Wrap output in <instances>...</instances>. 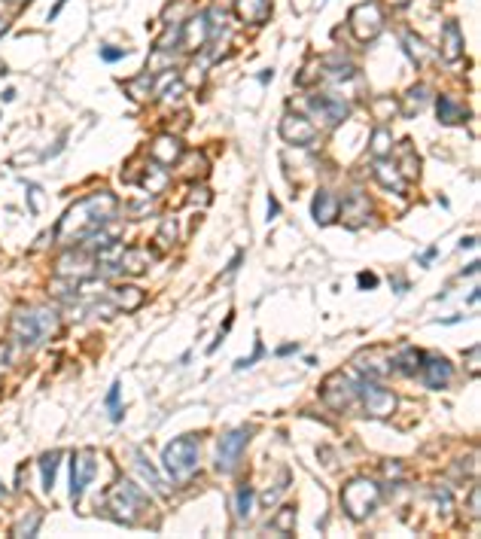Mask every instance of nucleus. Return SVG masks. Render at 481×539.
I'll return each mask as SVG.
<instances>
[{"mask_svg":"<svg viewBox=\"0 0 481 539\" xmlns=\"http://www.w3.org/2000/svg\"><path fill=\"white\" fill-rule=\"evenodd\" d=\"M180 46L186 52H195L198 46H201L204 40H208V15H198V19H192L189 25H180Z\"/></svg>","mask_w":481,"mask_h":539,"instance_id":"16","label":"nucleus"},{"mask_svg":"<svg viewBox=\"0 0 481 539\" xmlns=\"http://www.w3.org/2000/svg\"><path fill=\"white\" fill-rule=\"evenodd\" d=\"M390 146H393V137H390V132H387L384 125L372 132V156H375V159H384L387 152H390Z\"/></svg>","mask_w":481,"mask_h":539,"instance_id":"30","label":"nucleus"},{"mask_svg":"<svg viewBox=\"0 0 481 539\" xmlns=\"http://www.w3.org/2000/svg\"><path fill=\"white\" fill-rule=\"evenodd\" d=\"M293 351H296V344H284L278 353H280V357H287V353H293Z\"/></svg>","mask_w":481,"mask_h":539,"instance_id":"45","label":"nucleus"},{"mask_svg":"<svg viewBox=\"0 0 481 539\" xmlns=\"http://www.w3.org/2000/svg\"><path fill=\"white\" fill-rule=\"evenodd\" d=\"M280 134H284V141L296 143V146H308V143H314L317 128L305 116H299V113H287L284 122H280Z\"/></svg>","mask_w":481,"mask_h":539,"instance_id":"12","label":"nucleus"},{"mask_svg":"<svg viewBox=\"0 0 481 539\" xmlns=\"http://www.w3.org/2000/svg\"><path fill=\"white\" fill-rule=\"evenodd\" d=\"M167 171H165V165H158V161H152V165L147 168V174H143V189H149V195H158L165 186H167Z\"/></svg>","mask_w":481,"mask_h":539,"instance_id":"25","label":"nucleus"},{"mask_svg":"<svg viewBox=\"0 0 481 539\" xmlns=\"http://www.w3.org/2000/svg\"><path fill=\"white\" fill-rule=\"evenodd\" d=\"M311 110L323 119V125H338L341 119L347 116V104L345 101H335V98H326V95H317L311 98Z\"/></svg>","mask_w":481,"mask_h":539,"instance_id":"14","label":"nucleus"},{"mask_svg":"<svg viewBox=\"0 0 481 539\" xmlns=\"http://www.w3.org/2000/svg\"><path fill=\"white\" fill-rule=\"evenodd\" d=\"M101 55H104L107 61H119L122 55H125V52H122V49H113V46H104V49H101Z\"/></svg>","mask_w":481,"mask_h":539,"instance_id":"40","label":"nucleus"},{"mask_svg":"<svg viewBox=\"0 0 481 539\" xmlns=\"http://www.w3.org/2000/svg\"><path fill=\"white\" fill-rule=\"evenodd\" d=\"M426 107V89H411L408 91V107H406V116H415V113H421Z\"/></svg>","mask_w":481,"mask_h":539,"instance_id":"34","label":"nucleus"},{"mask_svg":"<svg viewBox=\"0 0 481 539\" xmlns=\"http://www.w3.org/2000/svg\"><path fill=\"white\" fill-rule=\"evenodd\" d=\"M162 463L177 481H186L198 469V439L195 436L174 439V442L162 451Z\"/></svg>","mask_w":481,"mask_h":539,"instance_id":"3","label":"nucleus"},{"mask_svg":"<svg viewBox=\"0 0 481 539\" xmlns=\"http://www.w3.org/2000/svg\"><path fill=\"white\" fill-rule=\"evenodd\" d=\"M58 451H49L40 457V472H43V488L52 491V484H55V472H58Z\"/></svg>","mask_w":481,"mask_h":539,"instance_id":"29","label":"nucleus"},{"mask_svg":"<svg viewBox=\"0 0 481 539\" xmlns=\"http://www.w3.org/2000/svg\"><path fill=\"white\" fill-rule=\"evenodd\" d=\"M107 296L113 299V305H116L119 311H137V308L143 305V292L134 287H113Z\"/></svg>","mask_w":481,"mask_h":539,"instance_id":"20","label":"nucleus"},{"mask_svg":"<svg viewBox=\"0 0 481 539\" xmlns=\"http://www.w3.org/2000/svg\"><path fill=\"white\" fill-rule=\"evenodd\" d=\"M338 211H341V217H345L350 226H360V222L369 217V204H365V198L363 195H354L350 202L345 204H338Z\"/></svg>","mask_w":481,"mask_h":539,"instance_id":"24","label":"nucleus"},{"mask_svg":"<svg viewBox=\"0 0 481 539\" xmlns=\"http://www.w3.org/2000/svg\"><path fill=\"white\" fill-rule=\"evenodd\" d=\"M354 396H356V384L347 378L345 372H335L326 378L323 384V399H326V405H332L335 412H345V408L354 403Z\"/></svg>","mask_w":481,"mask_h":539,"instance_id":"9","label":"nucleus"},{"mask_svg":"<svg viewBox=\"0 0 481 539\" xmlns=\"http://www.w3.org/2000/svg\"><path fill=\"white\" fill-rule=\"evenodd\" d=\"M37 527H40V512H30V518L25 515V518L12 527V536H34Z\"/></svg>","mask_w":481,"mask_h":539,"instance_id":"33","label":"nucleus"},{"mask_svg":"<svg viewBox=\"0 0 481 539\" xmlns=\"http://www.w3.org/2000/svg\"><path fill=\"white\" fill-rule=\"evenodd\" d=\"M6 497V488H3V484H0V500H3Z\"/></svg>","mask_w":481,"mask_h":539,"instance_id":"48","label":"nucleus"},{"mask_svg":"<svg viewBox=\"0 0 481 539\" xmlns=\"http://www.w3.org/2000/svg\"><path fill=\"white\" fill-rule=\"evenodd\" d=\"M235 3H238V15L247 25H262L271 12L269 0H235Z\"/></svg>","mask_w":481,"mask_h":539,"instance_id":"19","label":"nucleus"},{"mask_svg":"<svg viewBox=\"0 0 481 539\" xmlns=\"http://www.w3.org/2000/svg\"><path fill=\"white\" fill-rule=\"evenodd\" d=\"M360 363H372V366H363L360 372H365L369 378H384V375H390L393 372V357H387V351H369V353H360Z\"/></svg>","mask_w":481,"mask_h":539,"instance_id":"17","label":"nucleus"},{"mask_svg":"<svg viewBox=\"0 0 481 539\" xmlns=\"http://www.w3.org/2000/svg\"><path fill=\"white\" fill-rule=\"evenodd\" d=\"M463 52V37H460V28H457V21H448L445 25V40H442V55L445 61H457Z\"/></svg>","mask_w":481,"mask_h":539,"instance_id":"23","label":"nucleus"},{"mask_svg":"<svg viewBox=\"0 0 481 539\" xmlns=\"http://www.w3.org/2000/svg\"><path fill=\"white\" fill-rule=\"evenodd\" d=\"M314 220L320 222V226L338 220V202H335V195H329V192H317V198H314Z\"/></svg>","mask_w":481,"mask_h":539,"instance_id":"21","label":"nucleus"},{"mask_svg":"<svg viewBox=\"0 0 481 539\" xmlns=\"http://www.w3.org/2000/svg\"><path fill=\"white\" fill-rule=\"evenodd\" d=\"M421 372H424V381L430 384L433 390H442V387H448V384H451L454 369H451V363H448L445 357H439V353H424Z\"/></svg>","mask_w":481,"mask_h":539,"instance_id":"11","label":"nucleus"},{"mask_svg":"<svg viewBox=\"0 0 481 539\" xmlns=\"http://www.w3.org/2000/svg\"><path fill=\"white\" fill-rule=\"evenodd\" d=\"M95 472H98L95 451H89V448L76 451L73 463H71V497L73 500H80L82 494H86V488H89V481L95 479Z\"/></svg>","mask_w":481,"mask_h":539,"instance_id":"8","label":"nucleus"},{"mask_svg":"<svg viewBox=\"0 0 481 539\" xmlns=\"http://www.w3.org/2000/svg\"><path fill=\"white\" fill-rule=\"evenodd\" d=\"M116 195L110 192H91V195L80 198L71 211L61 217V222L55 226V241L61 247H71V244H80L86 241L91 232L104 229L107 222L116 217Z\"/></svg>","mask_w":481,"mask_h":539,"instance_id":"1","label":"nucleus"},{"mask_svg":"<svg viewBox=\"0 0 481 539\" xmlns=\"http://www.w3.org/2000/svg\"><path fill=\"white\" fill-rule=\"evenodd\" d=\"M469 363H472V375H475L478 372V348L469 351Z\"/></svg>","mask_w":481,"mask_h":539,"instance_id":"43","label":"nucleus"},{"mask_svg":"<svg viewBox=\"0 0 481 539\" xmlns=\"http://www.w3.org/2000/svg\"><path fill=\"white\" fill-rule=\"evenodd\" d=\"M189 168L183 174L186 177H204V171H208V161H204V156H198V152H189Z\"/></svg>","mask_w":481,"mask_h":539,"instance_id":"35","label":"nucleus"},{"mask_svg":"<svg viewBox=\"0 0 481 539\" xmlns=\"http://www.w3.org/2000/svg\"><path fill=\"white\" fill-rule=\"evenodd\" d=\"M378 500H381V491H378V484L369 479H354L345 484V491H341V506H345V512L354 521L369 518L372 509L378 506Z\"/></svg>","mask_w":481,"mask_h":539,"instance_id":"4","label":"nucleus"},{"mask_svg":"<svg viewBox=\"0 0 481 539\" xmlns=\"http://www.w3.org/2000/svg\"><path fill=\"white\" fill-rule=\"evenodd\" d=\"M278 211H280L278 198H269V220H274V217H278Z\"/></svg>","mask_w":481,"mask_h":539,"instance_id":"42","label":"nucleus"},{"mask_svg":"<svg viewBox=\"0 0 481 539\" xmlns=\"http://www.w3.org/2000/svg\"><path fill=\"white\" fill-rule=\"evenodd\" d=\"M152 263V253L149 250H140V247H125L122 244L119 256H116V265H113V274H143Z\"/></svg>","mask_w":481,"mask_h":539,"instance_id":"13","label":"nucleus"},{"mask_svg":"<svg viewBox=\"0 0 481 539\" xmlns=\"http://www.w3.org/2000/svg\"><path fill=\"white\" fill-rule=\"evenodd\" d=\"M134 460H137V469H140V472H143V479H147V481L152 484V488H156V494L167 497V484H165V479L156 472V469L149 466V460L143 457V451H134Z\"/></svg>","mask_w":481,"mask_h":539,"instance_id":"26","label":"nucleus"},{"mask_svg":"<svg viewBox=\"0 0 481 539\" xmlns=\"http://www.w3.org/2000/svg\"><path fill=\"white\" fill-rule=\"evenodd\" d=\"M152 82H156V80H152V73H143L140 80L125 82V89L131 91V98H134V101H147V98L152 95Z\"/></svg>","mask_w":481,"mask_h":539,"instance_id":"31","label":"nucleus"},{"mask_svg":"<svg viewBox=\"0 0 481 539\" xmlns=\"http://www.w3.org/2000/svg\"><path fill=\"white\" fill-rule=\"evenodd\" d=\"M3 30H6V19H0V34H3Z\"/></svg>","mask_w":481,"mask_h":539,"instance_id":"47","label":"nucleus"},{"mask_svg":"<svg viewBox=\"0 0 481 539\" xmlns=\"http://www.w3.org/2000/svg\"><path fill=\"white\" fill-rule=\"evenodd\" d=\"M375 283H378V277H375V274H360V287H363V290H365V287L372 290Z\"/></svg>","mask_w":481,"mask_h":539,"instance_id":"41","label":"nucleus"},{"mask_svg":"<svg viewBox=\"0 0 481 539\" xmlns=\"http://www.w3.org/2000/svg\"><path fill=\"white\" fill-rule=\"evenodd\" d=\"M406 46H408V52H411V58H426V46L424 40H415V34H406Z\"/></svg>","mask_w":481,"mask_h":539,"instance_id":"37","label":"nucleus"},{"mask_svg":"<svg viewBox=\"0 0 481 539\" xmlns=\"http://www.w3.org/2000/svg\"><path fill=\"white\" fill-rule=\"evenodd\" d=\"M293 527H296V509H289L287 506V509H280L278 518L271 521V530H278L280 536H289L293 533Z\"/></svg>","mask_w":481,"mask_h":539,"instance_id":"32","label":"nucleus"},{"mask_svg":"<svg viewBox=\"0 0 481 539\" xmlns=\"http://www.w3.org/2000/svg\"><path fill=\"white\" fill-rule=\"evenodd\" d=\"M421 360H424V353L417 348H402L393 357V369L396 372H402V375H417L421 372Z\"/></svg>","mask_w":481,"mask_h":539,"instance_id":"22","label":"nucleus"},{"mask_svg":"<svg viewBox=\"0 0 481 539\" xmlns=\"http://www.w3.org/2000/svg\"><path fill=\"white\" fill-rule=\"evenodd\" d=\"M167 238H177V222H174V220H165V222H162V232H158L156 241L165 247V241H167Z\"/></svg>","mask_w":481,"mask_h":539,"instance_id":"38","label":"nucleus"},{"mask_svg":"<svg viewBox=\"0 0 481 539\" xmlns=\"http://www.w3.org/2000/svg\"><path fill=\"white\" fill-rule=\"evenodd\" d=\"M110 509L119 512L116 515L119 521H125V524H137V512H147L149 500H147V494H143L134 481L122 479L116 488L110 491Z\"/></svg>","mask_w":481,"mask_h":539,"instance_id":"5","label":"nucleus"},{"mask_svg":"<svg viewBox=\"0 0 481 539\" xmlns=\"http://www.w3.org/2000/svg\"><path fill=\"white\" fill-rule=\"evenodd\" d=\"M247 439H250V430L247 427H238V430H228V433L219 439V469L223 472H232L241 460V451L247 448Z\"/></svg>","mask_w":481,"mask_h":539,"instance_id":"10","label":"nucleus"},{"mask_svg":"<svg viewBox=\"0 0 481 539\" xmlns=\"http://www.w3.org/2000/svg\"><path fill=\"white\" fill-rule=\"evenodd\" d=\"M472 515H478V491H472Z\"/></svg>","mask_w":481,"mask_h":539,"instance_id":"44","label":"nucleus"},{"mask_svg":"<svg viewBox=\"0 0 481 539\" xmlns=\"http://www.w3.org/2000/svg\"><path fill=\"white\" fill-rule=\"evenodd\" d=\"M58 326V314L52 308H19L12 317V342L21 351H34L43 338H49Z\"/></svg>","mask_w":481,"mask_h":539,"instance_id":"2","label":"nucleus"},{"mask_svg":"<svg viewBox=\"0 0 481 539\" xmlns=\"http://www.w3.org/2000/svg\"><path fill=\"white\" fill-rule=\"evenodd\" d=\"M356 394L363 396L365 414H372V418H390V414H393V408H396V396H393L387 387H381L378 381L363 378L360 384H356Z\"/></svg>","mask_w":481,"mask_h":539,"instance_id":"6","label":"nucleus"},{"mask_svg":"<svg viewBox=\"0 0 481 539\" xmlns=\"http://www.w3.org/2000/svg\"><path fill=\"white\" fill-rule=\"evenodd\" d=\"M149 156L152 161H158V165H174V161H180L183 159V150H180V141L174 134H162V137H156V143L149 146Z\"/></svg>","mask_w":481,"mask_h":539,"instance_id":"15","label":"nucleus"},{"mask_svg":"<svg viewBox=\"0 0 481 539\" xmlns=\"http://www.w3.org/2000/svg\"><path fill=\"white\" fill-rule=\"evenodd\" d=\"M375 180L384 189H393V192L406 189V177L399 174V168H396L393 161H384V159H375Z\"/></svg>","mask_w":481,"mask_h":539,"instance_id":"18","label":"nucleus"},{"mask_svg":"<svg viewBox=\"0 0 481 539\" xmlns=\"http://www.w3.org/2000/svg\"><path fill=\"white\" fill-rule=\"evenodd\" d=\"M284 484H287V475H284V481H280V484H278V488H274V491H265V497H262V503H265V506H271V503H278V497H280V494H284V491H287V488H284Z\"/></svg>","mask_w":481,"mask_h":539,"instance_id":"39","label":"nucleus"},{"mask_svg":"<svg viewBox=\"0 0 481 539\" xmlns=\"http://www.w3.org/2000/svg\"><path fill=\"white\" fill-rule=\"evenodd\" d=\"M384 28V10L378 3H360L350 10V30L356 34V40H375Z\"/></svg>","mask_w":481,"mask_h":539,"instance_id":"7","label":"nucleus"},{"mask_svg":"<svg viewBox=\"0 0 481 539\" xmlns=\"http://www.w3.org/2000/svg\"><path fill=\"white\" fill-rule=\"evenodd\" d=\"M6 3H12V6H21V3H25V0H6Z\"/></svg>","mask_w":481,"mask_h":539,"instance_id":"46","label":"nucleus"},{"mask_svg":"<svg viewBox=\"0 0 481 539\" xmlns=\"http://www.w3.org/2000/svg\"><path fill=\"white\" fill-rule=\"evenodd\" d=\"M250 509H253V488H250V484H241L238 494H235V515H238V521H247Z\"/></svg>","mask_w":481,"mask_h":539,"instance_id":"28","label":"nucleus"},{"mask_svg":"<svg viewBox=\"0 0 481 539\" xmlns=\"http://www.w3.org/2000/svg\"><path fill=\"white\" fill-rule=\"evenodd\" d=\"M107 408H110L113 421H122V412H119V384H113L110 394H107Z\"/></svg>","mask_w":481,"mask_h":539,"instance_id":"36","label":"nucleus"},{"mask_svg":"<svg viewBox=\"0 0 481 539\" xmlns=\"http://www.w3.org/2000/svg\"><path fill=\"white\" fill-rule=\"evenodd\" d=\"M439 119L445 122V125H457V122L466 119V110H463L460 104H454L451 98H439Z\"/></svg>","mask_w":481,"mask_h":539,"instance_id":"27","label":"nucleus"}]
</instances>
